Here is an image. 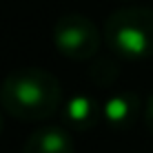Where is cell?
Wrapping results in <instances>:
<instances>
[{"label": "cell", "instance_id": "6da1fadb", "mask_svg": "<svg viewBox=\"0 0 153 153\" xmlns=\"http://www.w3.org/2000/svg\"><path fill=\"white\" fill-rule=\"evenodd\" d=\"M0 102L16 120L40 122L53 118L62 107V87L53 73L38 67H22L2 80Z\"/></svg>", "mask_w": 153, "mask_h": 153}, {"label": "cell", "instance_id": "7a4b0ae2", "mask_svg": "<svg viewBox=\"0 0 153 153\" xmlns=\"http://www.w3.org/2000/svg\"><path fill=\"white\" fill-rule=\"evenodd\" d=\"M104 40L118 56L151 58L153 56V9L122 7L104 22Z\"/></svg>", "mask_w": 153, "mask_h": 153}, {"label": "cell", "instance_id": "3957f363", "mask_svg": "<svg viewBox=\"0 0 153 153\" xmlns=\"http://www.w3.org/2000/svg\"><path fill=\"white\" fill-rule=\"evenodd\" d=\"M102 36L98 27L82 13L62 16L53 27V45L62 56L71 60H91L98 53Z\"/></svg>", "mask_w": 153, "mask_h": 153}, {"label": "cell", "instance_id": "277c9868", "mask_svg": "<svg viewBox=\"0 0 153 153\" xmlns=\"http://www.w3.org/2000/svg\"><path fill=\"white\" fill-rule=\"evenodd\" d=\"M22 153H76L73 138L62 126H45L27 138Z\"/></svg>", "mask_w": 153, "mask_h": 153}, {"label": "cell", "instance_id": "5b68a950", "mask_svg": "<svg viewBox=\"0 0 153 153\" xmlns=\"http://www.w3.org/2000/svg\"><path fill=\"white\" fill-rule=\"evenodd\" d=\"M65 122L76 131H89L102 118V107L91 96H73L62 104Z\"/></svg>", "mask_w": 153, "mask_h": 153}, {"label": "cell", "instance_id": "8992f818", "mask_svg": "<svg viewBox=\"0 0 153 153\" xmlns=\"http://www.w3.org/2000/svg\"><path fill=\"white\" fill-rule=\"evenodd\" d=\"M135 113H138V96L135 93L113 96L102 107V120H107L111 126H124L133 122Z\"/></svg>", "mask_w": 153, "mask_h": 153}, {"label": "cell", "instance_id": "52a82bcc", "mask_svg": "<svg viewBox=\"0 0 153 153\" xmlns=\"http://www.w3.org/2000/svg\"><path fill=\"white\" fill-rule=\"evenodd\" d=\"M144 122H146V129H149L151 135H153V96H149V100H146V107H144Z\"/></svg>", "mask_w": 153, "mask_h": 153}, {"label": "cell", "instance_id": "ba28073f", "mask_svg": "<svg viewBox=\"0 0 153 153\" xmlns=\"http://www.w3.org/2000/svg\"><path fill=\"white\" fill-rule=\"evenodd\" d=\"M0 131H2V115H0Z\"/></svg>", "mask_w": 153, "mask_h": 153}]
</instances>
